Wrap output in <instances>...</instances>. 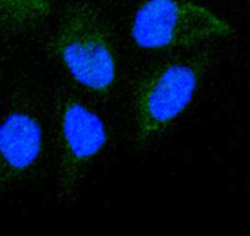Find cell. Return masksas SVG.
I'll return each instance as SVG.
<instances>
[{"mask_svg":"<svg viewBox=\"0 0 250 236\" xmlns=\"http://www.w3.org/2000/svg\"><path fill=\"white\" fill-rule=\"evenodd\" d=\"M130 31L143 49L191 47L233 33L225 19L191 0H146L136 10Z\"/></svg>","mask_w":250,"mask_h":236,"instance_id":"cell-2","label":"cell"},{"mask_svg":"<svg viewBox=\"0 0 250 236\" xmlns=\"http://www.w3.org/2000/svg\"><path fill=\"white\" fill-rule=\"evenodd\" d=\"M43 151L40 119L26 108H14L0 119V193L32 170Z\"/></svg>","mask_w":250,"mask_h":236,"instance_id":"cell-5","label":"cell"},{"mask_svg":"<svg viewBox=\"0 0 250 236\" xmlns=\"http://www.w3.org/2000/svg\"><path fill=\"white\" fill-rule=\"evenodd\" d=\"M107 129L93 111L75 98L62 103L59 116V181L73 189L107 144Z\"/></svg>","mask_w":250,"mask_h":236,"instance_id":"cell-4","label":"cell"},{"mask_svg":"<svg viewBox=\"0 0 250 236\" xmlns=\"http://www.w3.org/2000/svg\"><path fill=\"white\" fill-rule=\"evenodd\" d=\"M62 66L88 91L105 95L117 80L118 64L110 33L95 9H71L58 26L52 41Z\"/></svg>","mask_w":250,"mask_h":236,"instance_id":"cell-1","label":"cell"},{"mask_svg":"<svg viewBox=\"0 0 250 236\" xmlns=\"http://www.w3.org/2000/svg\"><path fill=\"white\" fill-rule=\"evenodd\" d=\"M50 9L52 0H0V27L8 32H26L40 25Z\"/></svg>","mask_w":250,"mask_h":236,"instance_id":"cell-6","label":"cell"},{"mask_svg":"<svg viewBox=\"0 0 250 236\" xmlns=\"http://www.w3.org/2000/svg\"><path fill=\"white\" fill-rule=\"evenodd\" d=\"M208 57L168 62L146 74L134 95L136 141L145 143L165 131L193 100Z\"/></svg>","mask_w":250,"mask_h":236,"instance_id":"cell-3","label":"cell"}]
</instances>
